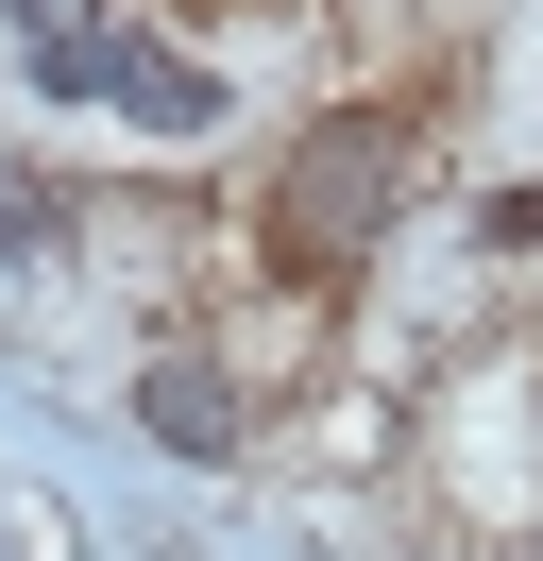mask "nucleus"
Listing matches in <instances>:
<instances>
[{
    "mask_svg": "<svg viewBox=\"0 0 543 561\" xmlns=\"http://www.w3.org/2000/svg\"><path fill=\"white\" fill-rule=\"evenodd\" d=\"M407 187H425V119H407V103H323L305 137H272L255 255L289 289H357L373 255L407 239Z\"/></svg>",
    "mask_w": 543,
    "mask_h": 561,
    "instance_id": "obj_1",
    "label": "nucleus"
},
{
    "mask_svg": "<svg viewBox=\"0 0 543 561\" xmlns=\"http://www.w3.org/2000/svg\"><path fill=\"white\" fill-rule=\"evenodd\" d=\"M136 425H153L187 477H238V459H255V409H238V375L204 341H153V357H136Z\"/></svg>",
    "mask_w": 543,
    "mask_h": 561,
    "instance_id": "obj_2",
    "label": "nucleus"
},
{
    "mask_svg": "<svg viewBox=\"0 0 543 561\" xmlns=\"http://www.w3.org/2000/svg\"><path fill=\"white\" fill-rule=\"evenodd\" d=\"M102 103H119L153 153H187V137H221V119H238V103H221V69H204V51H170L153 18H119V35H102Z\"/></svg>",
    "mask_w": 543,
    "mask_h": 561,
    "instance_id": "obj_3",
    "label": "nucleus"
},
{
    "mask_svg": "<svg viewBox=\"0 0 543 561\" xmlns=\"http://www.w3.org/2000/svg\"><path fill=\"white\" fill-rule=\"evenodd\" d=\"M34 103H102V35H119V0H34Z\"/></svg>",
    "mask_w": 543,
    "mask_h": 561,
    "instance_id": "obj_4",
    "label": "nucleus"
},
{
    "mask_svg": "<svg viewBox=\"0 0 543 561\" xmlns=\"http://www.w3.org/2000/svg\"><path fill=\"white\" fill-rule=\"evenodd\" d=\"M68 239H85V187L0 171V273H68Z\"/></svg>",
    "mask_w": 543,
    "mask_h": 561,
    "instance_id": "obj_5",
    "label": "nucleus"
},
{
    "mask_svg": "<svg viewBox=\"0 0 543 561\" xmlns=\"http://www.w3.org/2000/svg\"><path fill=\"white\" fill-rule=\"evenodd\" d=\"M475 239H493V255H543V187H493V205H475Z\"/></svg>",
    "mask_w": 543,
    "mask_h": 561,
    "instance_id": "obj_6",
    "label": "nucleus"
},
{
    "mask_svg": "<svg viewBox=\"0 0 543 561\" xmlns=\"http://www.w3.org/2000/svg\"><path fill=\"white\" fill-rule=\"evenodd\" d=\"M0 18H34V0H0Z\"/></svg>",
    "mask_w": 543,
    "mask_h": 561,
    "instance_id": "obj_7",
    "label": "nucleus"
}]
</instances>
